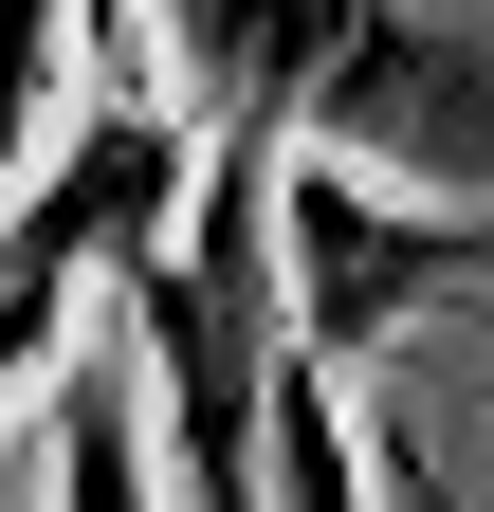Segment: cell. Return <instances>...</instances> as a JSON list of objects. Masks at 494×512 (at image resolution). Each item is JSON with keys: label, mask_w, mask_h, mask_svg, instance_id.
I'll list each match as a JSON object with an SVG mask.
<instances>
[{"label": "cell", "mask_w": 494, "mask_h": 512, "mask_svg": "<svg viewBox=\"0 0 494 512\" xmlns=\"http://www.w3.org/2000/svg\"><path fill=\"white\" fill-rule=\"evenodd\" d=\"M165 74L202 128L330 147L403 202L494 220V19L476 0H165Z\"/></svg>", "instance_id": "1"}, {"label": "cell", "mask_w": 494, "mask_h": 512, "mask_svg": "<svg viewBox=\"0 0 494 512\" xmlns=\"http://www.w3.org/2000/svg\"><path fill=\"white\" fill-rule=\"evenodd\" d=\"M202 147L220 128L183 110V74L147 55V19H92L74 110H55V147L19 165V202H0V403H55V384H74V311L129 293L183 238Z\"/></svg>", "instance_id": "2"}, {"label": "cell", "mask_w": 494, "mask_h": 512, "mask_svg": "<svg viewBox=\"0 0 494 512\" xmlns=\"http://www.w3.org/2000/svg\"><path fill=\"white\" fill-rule=\"evenodd\" d=\"M275 238H293V366H312V384H366L440 293L494 311V220L403 202V183H366V165H330V147L275 165Z\"/></svg>", "instance_id": "3"}, {"label": "cell", "mask_w": 494, "mask_h": 512, "mask_svg": "<svg viewBox=\"0 0 494 512\" xmlns=\"http://www.w3.org/2000/svg\"><path fill=\"white\" fill-rule=\"evenodd\" d=\"M55 512H147L165 476H147V366L129 348H74V384H55Z\"/></svg>", "instance_id": "4"}]
</instances>
